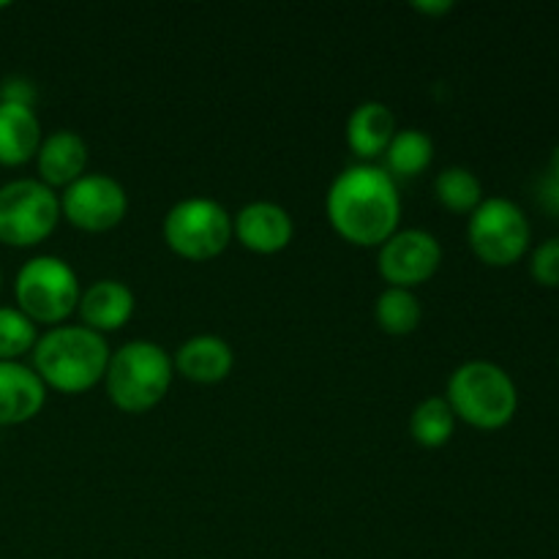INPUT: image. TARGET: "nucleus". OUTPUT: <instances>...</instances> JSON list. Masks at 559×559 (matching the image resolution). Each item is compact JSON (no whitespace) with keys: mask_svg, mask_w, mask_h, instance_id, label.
I'll list each match as a JSON object with an SVG mask.
<instances>
[{"mask_svg":"<svg viewBox=\"0 0 559 559\" xmlns=\"http://www.w3.org/2000/svg\"><path fill=\"white\" fill-rule=\"evenodd\" d=\"M325 213L342 240L360 249H380L399 229L402 197L385 169L377 164H353L333 178Z\"/></svg>","mask_w":559,"mask_h":559,"instance_id":"f257e3e1","label":"nucleus"},{"mask_svg":"<svg viewBox=\"0 0 559 559\" xmlns=\"http://www.w3.org/2000/svg\"><path fill=\"white\" fill-rule=\"evenodd\" d=\"M33 371L41 377L47 391L87 393L104 382L109 366L107 336L85 325H58L41 333L33 347Z\"/></svg>","mask_w":559,"mask_h":559,"instance_id":"f03ea898","label":"nucleus"},{"mask_svg":"<svg viewBox=\"0 0 559 559\" xmlns=\"http://www.w3.org/2000/svg\"><path fill=\"white\" fill-rule=\"evenodd\" d=\"M445 399L456 420L478 431H500L516 418L519 388L495 360H467L448 377Z\"/></svg>","mask_w":559,"mask_h":559,"instance_id":"7ed1b4c3","label":"nucleus"},{"mask_svg":"<svg viewBox=\"0 0 559 559\" xmlns=\"http://www.w3.org/2000/svg\"><path fill=\"white\" fill-rule=\"evenodd\" d=\"M173 377L175 366L167 349L147 338H134L109 355L104 388L120 413L142 415L164 402Z\"/></svg>","mask_w":559,"mask_h":559,"instance_id":"20e7f679","label":"nucleus"},{"mask_svg":"<svg viewBox=\"0 0 559 559\" xmlns=\"http://www.w3.org/2000/svg\"><path fill=\"white\" fill-rule=\"evenodd\" d=\"M80 278L74 267L55 254L31 257L16 271L14 298L16 309L36 325H63L80 306Z\"/></svg>","mask_w":559,"mask_h":559,"instance_id":"39448f33","label":"nucleus"},{"mask_svg":"<svg viewBox=\"0 0 559 559\" xmlns=\"http://www.w3.org/2000/svg\"><path fill=\"white\" fill-rule=\"evenodd\" d=\"M162 238L173 254L189 262L222 257L233 243V216L211 197H186L175 202L162 222Z\"/></svg>","mask_w":559,"mask_h":559,"instance_id":"423d86ee","label":"nucleus"},{"mask_svg":"<svg viewBox=\"0 0 559 559\" xmlns=\"http://www.w3.org/2000/svg\"><path fill=\"white\" fill-rule=\"evenodd\" d=\"M469 249L484 265L511 267L530 251L533 227L522 207L508 197H484L467 222Z\"/></svg>","mask_w":559,"mask_h":559,"instance_id":"0eeeda50","label":"nucleus"},{"mask_svg":"<svg viewBox=\"0 0 559 559\" xmlns=\"http://www.w3.org/2000/svg\"><path fill=\"white\" fill-rule=\"evenodd\" d=\"M60 197L38 178H16L0 186V243L33 249L58 229Z\"/></svg>","mask_w":559,"mask_h":559,"instance_id":"6e6552de","label":"nucleus"},{"mask_svg":"<svg viewBox=\"0 0 559 559\" xmlns=\"http://www.w3.org/2000/svg\"><path fill=\"white\" fill-rule=\"evenodd\" d=\"M129 213V194L112 175L85 173L60 194V216L82 233H109Z\"/></svg>","mask_w":559,"mask_h":559,"instance_id":"1a4fd4ad","label":"nucleus"},{"mask_svg":"<svg viewBox=\"0 0 559 559\" xmlns=\"http://www.w3.org/2000/svg\"><path fill=\"white\" fill-rule=\"evenodd\" d=\"M442 265V246L429 229H396L377 249V271L388 287L415 289L429 282Z\"/></svg>","mask_w":559,"mask_h":559,"instance_id":"9d476101","label":"nucleus"},{"mask_svg":"<svg viewBox=\"0 0 559 559\" xmlns=\"http://www.w3.org/2000/svg\"><path fill=\"white\" fill-rule=\"evenodd\" d=\"M233 235L254 254H278L293 243L295 222L278 202L254 200L240 207L233 218Z\"/></svg>","mask_w":559,"mask_h":559,"instance_id":"9b49d317","label":"nucleus"},{"mask_svg":"<svg viewBox=\"0 0 559 559\" xmlns=\"http://www.w3.org/2000/svg\"><path fill=\"white\" fill-rule=\"evenodd\" d=\"M134 293L120 278H98V282L87 284L80 295V306H76V311L82 317V325L102 333V336L129 325V320L134 317Z\"/></svg>","mask_w":559,"mask_h":559,"instance_id":"f8f14e48","label":"nucleus"},{"mask_svg":"<svg viewBox=\"0 0 559 559\" xmlns=\"http://www.w3.org/2000/svg\"><path fill=\"white\" fill-rule=\"evenodd\" d=\"M47 385L22 360H0V426H22L41 415Z\"/></svg>","mask_w":559,"mask_h":559,"instance_id":"ddd939ff","label":"nucleus"},{"mask_svg":"<svg viewBox=\"0 0 559 559\" xmlns=\"http://www.w3.org/2000/svg\"><path fill=\"white\" fill-rule=\"evenodd\" d=\"M173 366L183 380L197 382V385H216L233 374L235 353L227 338L197 333L175 349Z\"/></svg>","mask_w":559,"mask_h":559,"instance_id":"4468645a","label":"nucleus"},{"mask_svg":"<svg viewBox=\"0 0 559 559\" xmlns=\"http://www.w3.org/2000/svg\"><path fill=\"white\" fill-rule=\"evenodd\" d=\"M38 180L52 191L69 189L87 169V142L76 131L58 129L44 136L36 153Z\"/></svg>","mask_w":559,"mask_h":559,"instance_id":"2eb2a0df","label":"nucleus"},{"mask_svg":"<svg viewBox=\"0 0 559 559\" xmlns=\"http://www.w3.org/2000/svg\"><path fill=\"white\" fill-rule=\"evenodd\" d=\"M396 131V115L391 112L388 104L364 102L349 112L344 134H347L349 151L364 158V164H371V158L382 156L388 151Z\"/></svg>","mask_w":559,"mask_h":559,"instance_id":"dca6fc26","label":"nucleus"},{"mask_svg":"<svg viewBox=\"0 0 559 559\" xmlns=\"http://www.w3.org/2000/svg\"><path fill=\"white\" fill-rule=\"evenodd\" d=\"M41 140L36 109L0 102V167H25L36 158Z\"/></svg>","mask_w":559,"mask_h":559,"instance_id":"f3484780","label":"nucleus"},{"mask_svg":"<svg viewBox=\"0 0 559 559\" xmlns=\"http://www.w3.org/2000/svg\"><path fill=\"white\" fill-rule=\"evenodd\" d=\"M385 156V173L396 178H418L431 167L435 158V142L420 129H399L391 140Z\"/></svg>","mask_w":559,"mask_h":559,"instance_id":"a211bd4d","label":"nucleus"},{"mask_svg":"<svg viewBox=\"0 0 559 559\" xmlns=\"http://www.w3.org/2000/svg\"><path fill=\"white\" fill-rule=\"evenodd\" d=\"M453 431H456V415L445 396H426L409 415V435L429 451L448 445Z\"/></svg>","mask_w":559,"mask_h":559,"instance_id":"6ab92c4d","label":"nucleus"},{"mask_svg":"<svg viewBox=\"0 0 559 559\" xmlns=\"http://www.w3.org/2000/svg\"><path fill=\"white\" fill-rule=\"evenodd\" d=\"M374 320L388 336H409L424 320V306L413 289L385 287L374 304Z\"/></svg>","mask_w":559,"mask_h":559,"instance_id":"aec40b11","label":"nucleus"},{"mask_svg":"<svg viewBox=\"0 0 559 559\" xmlns=\"http://www.w3.org/2000/svg\"><path fill=\"white\" fill-rule=\"evenodd\" d=\"M435 194L445 211L469 216L484 202V183L467 167H445L435 178Z\"/></svg>","mask_w":559,"mask_h":559,"instance_id":"412c9836","label":"nucleus"},{"mask_svg":"<svg viewBox=\"0 0 559 559\" xmlns=\"http://www.w3.org/2000/svg\"><path fill=\"white\" fill-rule=\"evenodd\" d=\"M38 328L16 306H0V360H22L33 353Z\"/></svg>","mask_w":559,"mask_h":559,"instance_id":"4be33fe9","label":"nucleus"},{"mask_svg":"<svg viewBox=\"0 0 559 559\" xmlns=\"http://www.w3.org/2000/svg\"><path fill=\"white\" fill-rule=\"evenodd\" d=\"M530 273L540 287H559V238L535 246L530 254Z\"/></svg>","mask_w":559,"mask_h":559,"instance_id":"5701e85b","label":"nucleus"},{"mask_svg":"<svg viewBox=\"0 0 559 559\" xmlns=\"http://www.w3.org/2000/svg\"><path fill=\"white\" fill-rule=\"evenodd\" d=\"M0 102L33 107L36 104V85L25 76H9V80L0 82Z\"/></svg>","mask_w":559,"mask_h":559,"instance_id":"b1692460","label":"nucleus"},{"mask_svg":"<svg viewBox=\"0 0 559 559\" xmlns=\"http://www.w3.org/2000/svg\"><path fill=\"white\" fill-rule=\"evenodd\" d=\"M538 202L544 205V211L559 216V183L555 178H549V175H544L538 180Z\"/></svg>","mask_w":559,"mask_h":559,"instance_id":"393cba45","label":"nucleus"},{"mask_svg":"<svg viewBox=\"0 0 559 559\" xmlns=\"http://www.w3.org/2000/svg\"><path fill=\"white\" fill-rule=\"evenodd\" d=\"M415 11H420V14H429V16H442L448 14V11L453 9L451 0H431V3H426V0H418V3H413Z\"/></svg>","mask_w":559,"mask_h":559,"instance_id":"a878e982","label":"nucleus"},{"mask_svg":"<svg viewBox=\"0 0 559 559\" xmlns=\"http://www.w3.org/2000/svg\"><path fill=\"white\" fill-rule=\"evenodd\" d=\"M546 175H549V178H555L559 183V145L555 147V153H551V162H549V169H546Z\"/></svg>","mask_w":559,"mask_h":559,"instance_id":"bb28decb","label":"nucleus"},{"mask_svg":"<svg viewBox=\"0 0 559 559\" xmlns=\"http://www.w3.org/2000/svg\"><path fill=\"white\" fill-rule=\"evenodd\" d=\"M0 9H9V3H5V0H0Z\"/></svg>","mask_w":559,"mask_h":559,"instance_id":"cd10ccee","label":"nucleus"},{"mask_svg":"<svg viewBox=\"0 0 559 559\" xmlns=\"http://www.w3.org/2000/svg\"><path fill=\"white\" fill-rule=\"evenodd\" d=\"M0 287H3V271H0Z\"/></svg>","mask_w":559,"mask_h":559,"instance_id":"c85d7f7f","label":"nucleus"},{"mask_svg":"<svg viewBox=\"0 0 559 559\" xmlns=\"http://www.w3.org/2000/svg\"><path fill=\"white\" fill-rule=\"evenodd\" d=\"M557 364H559V358H557Z\"/></svg>","mask_w":559,"mask_h":559,"instance_id":"c756f323","label":"nucleus"}]
</instances>
